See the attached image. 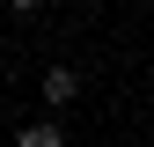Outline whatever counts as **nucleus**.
Listing matches in <instances>:
<instances>
[{
    "instance_id": "1",
    "label": "nucleus",
    "mask_w": 154,
    "mask_h": 147,
    "mask_svg": "<svg viewBox=\"0 0 154 147\" xmlns=\"http://www.w3.org/2000/svg\"><path fill=\"white\" fill-rule=\"evenodd\" d=\"M73 96H81V81H73V66H51V74H44V103H51V110H66Z\"/></svg>"
},
{
    "instance_id": "2",
    "label": "nucleus",
    "mask_w": 154,
    "mask_h": 147,
    "mask_svg": "<svg viewBox=\"0 0 154 147\" xmlns=\"http://www.w3.org/2000/svg\"><path fill=\"white\" fill-rule=\"evenodd\" d=\"M66 133H59V118H37V125H22V147H59Z\"/></svg>"
},
{
    "instance_id": "3",
    "label": "nucleus",
    "mask_w": 154,
    "mask_h": 147,
    "mask_svg": "<svg viewBox=\"0 0 154 147\" xmlns=\"http://www.w3.org/2000/svg\"><path fill=\"white\" fill-rule=\"evenodd\" d=\"M8 8H22V15H29V8H37V0H8Z\"/></svg>"
}]
</instances>
